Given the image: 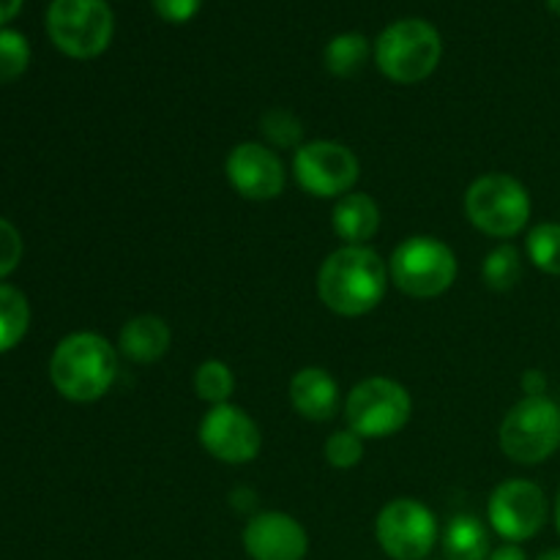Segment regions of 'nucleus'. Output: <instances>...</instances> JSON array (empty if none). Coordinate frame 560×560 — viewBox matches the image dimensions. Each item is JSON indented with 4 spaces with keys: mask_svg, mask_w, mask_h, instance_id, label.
<instances>
[{
    "mask_svg": "<svg viewBox=\"0 0 560 560\" xmlns=\"http://www.w3.org/2000/svg\"><path fill=\"white\" fill-rule=\"evenodd\" d=\"M487 514L503 539L520 545L528 541L545 528L547 523V495L539 485L525 479L503 481L492 490L490 503H487Z\"/></svg>",
    "mask_w": 560,
    "mask_h": 560,
    "instance_id": "nucleus-11",
    "label": "nucleus"
},
{
    "mask_svg": "<svg viewBox=\"0 0 560 560\" xmlns=\"http://www.w3.org/2000/svg\"><path fill=\"white\" fill-rule=\"evenodd\" d=\"M443 55L441 33L432 22L410 16L397 20L377 36L375 63L399 85H416L438 69Z\"/></svg>",
    "mask_w": 560,
    "mask_h": 560,
    "instance_id": "nucleus-3",
    "label": "nucleus"
},
{
    "mask_svg": "<svg viewBox=\"0 0 560 560\" xmlns=\"http://www.w3.org/2000/svg\"><path fill=\"white\" fill-rule=\"evenodd\" d=\"M31 326V304L11 284H0V353L16 348Z\"/></svg>",
    "mask_w": 560,
    "mask_h": 560,
    "instance_id": "nucleus-19",
    "label": "nucleus"
},
{
    "mask_svg": "<svg viewBox=\"0 0 560 560\" xmlns=\"http://www.w3.org/2000/svg\"><path fill=\"white\" fill-rule=\"evenodd\" d=\"M536 560H560V550H547V552H541L539 558Z\"/></svg>",
    "mask_w": 560,
    "mask_h": 560,
    "instance_id": "nucleus-32",
    "label": "nucleus"
},
{
    "mask_svg": "<svg viewBox=\"0 0 560 560\" xmlns=\"http://www.w3.org/2000/svg\"><path fill=\"white\" fill-rule=\"evenodd\" d=\"M22 11V0H0V27Z\"/></svg>",
    "mask_w": 560,
    "mask_h": 560,
    "instance_id": "nucleus-31",
    "label": "nucleus"
},
{
    "mask_svg": "<svg viewBox=\"0 0 560 560\" xmlns=\"http://www.w3.org/2000/svg\"><path fill=\"white\" fill-rule=\"evenodd\" d=\"M530 262L539 271L550 273V277H560V224L558 222H541L536 224L525 241Z\"/></svg>",
    "mask_w": 560,
    "mask_h": 560,
    "instance_id": "nucleus-23",
    "label": "nucleus"
},
{
    "mask_svg": "<svg viewBox=\"0 0 560 560\" xmlns=\"http://www.w3.org/2000/svg\"><path fill=\"white\" fill-rule=\"evenodd\" d=\"M392 282L410 299H438L457 279V257L432 235H413L394 249Z\"/></svg>",
    "mask_w": 560,
    "mask_h": 560,
    "instance_id": "nucleus-7",
    "label": "nucleus"
},
{
    "mask_svg": "<svg viewBox=\"0 0 560 560\" xmlns=\"http://www.w3.org/2000/svg\"><path fill=\"white\" fill-rule=\"evenodd\" d=\"M377 545L394 560H424L438 539L435 514L413 498L386 503L375 523Z\"/></svg>",
    "mask_w": 560,
    "mask_h": 560,
    "instance_id": "nucleus-9",
    "label": "nucleus"
},
{
    "mask_svg": "<svg viewBox=\"0 0 560 560\" xmlns=\"http://www.w3.org/2000/svg\"><path fill=\"white\" fill-rule=\"evenodd\" d=\"M244 550L252 560H304L310 536L290 514L262 512L246 523Z\"/></svg>",
    "mask_w": 560,
    "mask_h": 560,
    "instance_id": "nucleus-14",
    "label": "nucleus"
},
{
    "mask_svg": "<svg viewBox=\"0 0 560 560\" xmlns=\"http://www.w3.org/2000/svg\"><path fill=\"white\" fill-rule=\"evenodd\" d=\"M230 186L241 197L255 202L273 200L284 189V164L268 145L260 142H241L230 151L224 164Z\"/></svg>",
    "mask_w": 560,
    "mask_h": 560,
    "instance_id": "nucleus-13",
    "label": "nucleus"
},
{
    "mask_svg": "<svg viewBox=\"0 0 560 560\" xmlns=\"http://www.w3.org/2000/svg\"><path fill=\"white\" fill-rule=\"evenodd\" d=\"M323 454H326V463L334 465V468H353L364 457V438L355 435L353 430L334 432L326 441Z\"/></svg>",
    "mask_w": 560,
    "mask_h": 560,
    "instance_id": "nucleus-26",
    "label": "nucleus"
},
{
    "mask_svg": "<svg viewBox=\"0 0 560 560\" xmlns=\"http://www.w3.org/2000/svg\"><path fill=\"white\" fill-rule=\"evenodd\" d=\"M487 560H528V556H525L523 547L512 545V541H509V545H503V547H498V550H492L490 558H487Z\"/></svg>",
    "mask_w": 560,
    "mask_h": 560,
    "instance_id": "nucleus-30",
    "label": "nucleus"
},
{
    "mask_svg": "<svg viewBox=\"0 0 560 560\" xmlns=\"http://www.w3.org/2000/svg\"><path fill=\"white\" fill-rule=\"evenodd\" d=\"M410 413H413L410 394L392 377H366L348 394L345 402L348 430L370 441L397 435L410 421Z\"/></svg>",
    "mask_w": 560,
    "mask_h": 560,
    "instance_id": "nucleus-8",
    "label": "nucleus"
},
{
    "mask_svg": "<svg viewBox=\"0 0 560 560\" xmlns=\"http://www.w3.org/2000/svg\"><path fill=\"white\" fill-rule=\"evenodd\" d=\"M556 523H558V530H560V487H558V498H556Z\"/></svg>",
    "mask_w": 560,
    "mask_h": 560,
    "instance_id": "nucleus-34",
    "label": "nucleus"
},
{
    "mask_svg": "<svg viewBox=\"0 0 560 560\" xmlns=\"http://www.w3.org/2000/svg\"><path fill=\"white\" fill-rule=\"evenodd\" d=\"M118 377V353L104 337L77 331L60 339L49 359V381L71 402H96Z\"/></svg>",
    "mask_w": 560,
    "mask_h": 560,
    "instance_id": "nucleus-2",
    "label": "nucleus"
},
{
    "mask_svg": "<svg viewBox=\"0 0 560 560\" xmlns=\"http://www.w3.org/2000/svg\"><path fill=\"white\" fill-rule=\"evenodd\" d=\"M443 552L446 560H487L490 558V534L485 523L470 514H457L448 520L446 534H443Z\"/></svg>",
    "mask_w": 560,
    "mask_h": 560,
    "instance_id": "nucleus-18",
    "label": "nucleus"
},
{
    "mask_svg": "<svg viewBox=\"0 0 560 560\" xmlns=\"http://www.w3.org/2000/svg\"><path fill=\"white\" fill-rule=\"evenodd\" d=\"M295 180L312 197H345L359 180V159L348 145L331 140L306 142L293 156Z\"/></svg>",
    "mask_w": 560,
    "mask_h": 560,
    "instance_id": "nucleus-10",
    "label": "nucleus"
},
{
    "mask_svg": "<svg viewBox=\"0 0 560 560\" xmlns=\"http://www.w3.org/2000/svg\"><path fill=\"white\" fill-rule=\"evenodd\" d=\"M47 33L69 58H98L113 42V9L107 0H52L47 9Z\"/></svg>",
    "mask_w": 560,
    "mask_h": 560,
    "instance_id": "nucleus-5",
    "label": "nucleus"
},
{
    "mask_svg": "<svg viewBox=\"0 0 560 560\" xmlns=\"http://www.w3.org/2000/svg\"><path fill=\"white\" fill-rule=\"evenodd\" d=\"M388 266L370 246H342L317 271V295L342 317L375 310L388 290Z\"/></svg>",
    "mask_w": 560,
    "mask_h": 560,
    "instance_id": "nucleus-1",
    "label": "nucleus"
},
{
    "mask_svg": "<svg viewBox=\"0 0 560 560\" xmlns=\"http://www.w3.org/2000/svg\"><path fill=\"white\" fill-rule=\"evenodd\" d=\"M290 402L301 419L331 421L339 410V386L326 370L306 366L290 381Z\"/></svg>",
    "mask_w": 560,
    "mask_h": 560,
    "instance_id": "nucleus-15",
    "label": "nucleus"
},
{
    "mask_svg": "<svg viewBox=\"0 0 560 560\" xmlns=\"http://www.w3.org/2000/svg\"><path fill=\"white\" fill-rule=\"evenodd\" d=\"M22 260V235L11 222L0 219V279L9 277Z\"/></svg>",
    "mask_w": 560,
    "mask_h": 560,
    "instance_id": "nucleus-27",
    "label": "nucleus"
},
{
    "mask_svg": "<svg viewBox=\"0 0 560 560\" xmlns=\"http://www.w3.org/2000/svg\"><path fill=\"white\" fill-rule=\"evenodd\" d=\"M200 443L211 457L228 465H246L260 454L262 435L246 410L235 405H213L200 421Z\"/></svg>",
    "mask_w": 560,
    "mask_h": 560,
    "instance_id": "nucleus-12",
    "label": "nucleus"
},
{
    "mask_svg": "<svg viewBox=\"0 0 560 560\" xmlns=\"http://www.w3.org/2000/svg\"><path fill=\"white\" fill-rule=\"evenodd\" d=\"M202 0H153V9L162 16L164 22H173V25H184L191 16L200 11Z\"/></svg>",
    "mask_w": 560,
    "mask_h": 560,
    "instance_id": "nucleus-28",
    "label": "nucleus"
},
{
    "mask_svg": "<svg viewBox=\"0 0 560 560\" xmlns=\"http://www.w3.org/2000/svg\"><path fill=\"white\" fill-rule=\"evenodd\" d=\"M233 388L235 377L224 361H202L195 370V394L211 408L213 405H228V399L233 397Z\"/></svg>",
    "mask_w": 560,
    "mask_h": 560,
    "instance_id": "nucleus-22",
    "label": "nucleus"
},
{
    "mask_svg": "<svg viewBox=\"0 0 560 560\" xmlns=\"http://www.w3.org/2000/svg\"><path fill=\"white\" fill-rule=\"evenodd\" d=\"M523 392L528 394V397H545L547 392V375L539 370H528L523 375Z\"/></svg>",
    "mask_w": 560,
    "mask_h": 560,
    "instance_id": "nucleus-29",
    "label": "nucleus"
},
{
    "mask_svg": "<svg viewBox=\"0 0 560 560\" xmlns=\"http://www.w3.org/2000/svg\"><path fill=\"white\" fill-rule=\"evenodd\" d=\"M465 213L490 238H514L530 219V195L512 175H481L465 191Z\"/></svg>",
    "mask_w": 560,
    "mask_h": 560,
    "instance_id": "nucleus-4",
    "label": "nucleus"
},
{
    "mask_svg": "<svg viewBox=\"0 0 560 560\" xmlns=\"http://www.w3.org/2000/svg\"><path fill=\"white\" fill-rule=\"evenodd\" d=\"M370 58V42L361 33H339L328 42L323 63L334 77H355Z\"/></svg>",
    "mask_w": 560,
    "mask_h": 560,
    "instance_id": "nucleus-20",
    "label": "nucleus"
},
{
    "mask_svg": "<svg viewBox=\"0 0 560 560\" xmlns=\"http://www.w3.org/2000/svg\"><path fill=\"white\" fill-rule=\"evenodd\" d=\"M334 233L345 241V246H366V241L375 238L381 230V208L370 195H350L339 197L331 213Z\"/></svg>",
    "mask_w": 560,
    "mask_h": 560,
    "instance_id": "nucleus-17",
    "label": "nucleus"
},
{
    "mask_svg": "<svg viewBox=\"0 0 560 560\" xmlns=\"http://www.w3.org/2000/svg\"><path fill=\"white\" fill-rule=\"evenodd\" d=\"M481 277H485L487 288L498 290V293L517 288V282L523 279V255L517 246L501 244L498 249H492L481 268Z\"/></svg>",
    "mask_w": 560,
    "mask_h": 560,
    "instance_id": "nucleus-21",
    "label": "nucleus"
},
{
    "mask_svg": "<svg viewBox=\"0 0 560 560\" xmlns=\"http://www.w3.org/2000/svg\"><path fill=\"white\" fill-rule=\"evenodd\" d=\"M31 63V44L22 33L0 27V85L20 80Z\"/></svg>",
    "mask_w": 560,
    "mask_h": 560,
    "instance_id": "nucleus-24",
    "label": "nucleus"
},
{
    "mask_svg": "<svg viewBox=\"0 0 560 560\" xmlns=\"http://www.w3.org/2000/svg\"><path fill=\"white\" fill-rule=\"evenodd\" d=\"M173 342V331L167 323L156 315H140L131 317L118 337V350L124 359L135 361V364H153L162 359Z\"/></svg>",
    "mask_w": 560,
    "mask_h": 560,
    "instance_id": "nucleus-16",
    "label": "nucleus"
},
{
    "mask_svg": "<svg viewBox=\"0 0 560 560\" xmlns=\"http://www.w3.org/2000/svg\"><path fill=\"white\" fill-rule=\"evenodd\" d=\"M547 5H550L552 14H558V16H560V0H547Z\"/></svg>",
    "mask_w": 560,
    "mask_h": 560,
    "instance_id": "nucleus-33",
    "label": "nucleus"
},
{
    "mask_svg": "<svg viewBox=\"0 0 560 560\" xmlns=\"http://www.w3.org/2000/svg\"><path fill=\"white\" fill-rule=\"evenodd\" d=\"M260 131L273 148H301V137H304V126L295 118L290 109L273 107L260 118Z\"/></svg>",
    "mask_w": 560,
    "mask_h": 560,
    "instance_id": "nucleus-25",
    "label": "nucleus"
},
{
    "mask_svg": "<svg viewBox=\"0 0 560 560\" xmlns=\"http://www.w3.org/2000/svg\"><path fill=\"white\" fill-rule=\"evenodd\" d=\"M498 441L512 463H545L560 448V405L550 397L520 399L501 421Z\"/></svg>",
    "mask_w": 560,
    "mask_h": 560,
    "instance_id": "nucleus-6",
    "label": "nucleus"
}]
</instances>
